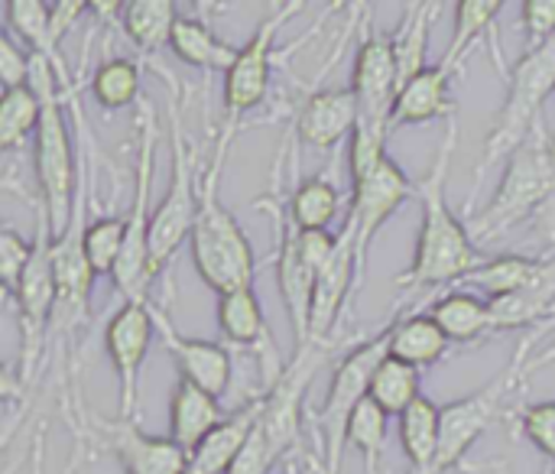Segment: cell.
Returning <instances> with one entry per match:
<instances>
[{"label": "cell", "mask_w": 555, "mask_h": 474, "mask_svg": "<svg viewBox=\"0 0 555 474\" xmlns=\"http://www.w3.org/2000/svg\"><path fill=\"white\" fill-rule=\"evenodd\" d=\"M455 146H459V117L452 114L446 120V137L436 150L433 166L416 182V195L423 202V225H420L413 264L400 277V286L406 290H436L446 283H462L485 264L468 238V228L459 221V215L449 208L446 198Z\"/></svg>", "instance_id": "1"}, {"label": "cell", "mask_w": 555, "mask_h": 474, "mask_svg": "<svg viewBox=\"0 0 555 474\" xmlns=\"http://www.w3.org/2000/svg\"><path fill=\"white\" fill-rule=\"evenodd\" d=\"M231 140L234 133L221 130L208 172H202L198 179V215H195L192 238H189L192 260H195L202 283L211 286L218 296L234 293V290H254V273H257L254 244L218 195Z\"/></svg>", "instance_id": "2"}, {"label": "cell", "mask_w": 555, "mask_h": 474, "mask_svg": "<svg viewBox=\"0 0 555 474\" xmlns=\"http://www.w3.org/2000/svg\"><path fill=\"white\" fill-rule=\"evenodd\" d=\"M55 68L49 59L33 52V78L29 85L36 88L42 101V117L33 143V169H36V185H39V202L49 212L52 234H62L78 198V179H81V159H75L62 98L55 91Z\"/></svg>", "instance_id": "3"}, {"label": "cell", "mask_w": 555, "mask_h": 474, "mask_svg": "<svg viewBox=\"0 0 555 474\" xmlns=\"http://www.w3.org/2000/svg\"><path fill=\"white\" fill-rule=\"evenodd\" d=\"M550 94H555V36L546 46L524 52L520 62L514 65L507 101L498 114V124L491 127L485 140V150L475 169V192L481 189L494 163L511 159V153L520 150L533 137V130L540 127V107Z\"/></svg>", "instance_id": "4"}, {"label": "cell", "mask_w": 555, "mask_h": 474, "mask_svg": "<svg viewBox=\"0 0 555 474\" xmlns=\"http://www.w3.org/2000/svg\"><path fill=\"white\" fill-rule=\"evenodd\" d=\"M169 81V182L163 192V202L153 208V228H150V270L159 277L166 264L176 257L182 241L192 238V225L198 215V172H195V153L185 140L182 127V107H179V85L172 75Z\"/></svg>", "instance_id": "5"}, {"label": "cell", "mask_w": 555, "mask_h": 474, "mask_svg": "<svg viewBox=\"0 0 555 474\" xmlns=\"http://www.w3.org/2000/svg\"><path fill=\"white\" fill-rule=\"evenodd\" d=\"M52 221L46 205L36 198V241H33V260L23 270L13 303L20 312V358H16V384L26 397V390L36 384V374L46 361L49 345V325L55 309V270H52Z\"/></svg>", "instance_id": "6"}, {"label": "cell", "mask_w": 555, "mask_h": 474, "mask_svg": "<svg viewBox=\"0 0 555 474\" xmlns=\"http://www.w3.org/2000/svg\"><path fill=\"white\" fill-rule=\"evenodd\" d=\"M153 163H156V111L143 98L137 104V166H133V205L127 218V247L114 270V286L124 303H150V195H153Z\"/></svg>", "instance_id": "7"}, {"label": "cell", "mask_w": 555, "mask_h": 474, "mask_svg": "<svg viewBox=\"0 0 555 474\" xmlns=\"http://www.w3.org/2000/svg\"><path fill=\"white\" fill-rule=\"evenodd\" d=\"M555 195V153L553 143L537 127L533 137L511 153L504 179L488 205V212L478 218L475 231L481 241L501 238L514 225L533 218Z\"/></svg>", "instance_id": "8"}, {"label": "cell", "mask_w": 555, "mask_h": 474, "mask_svg": "<svg viewBox=\"0 0 555 474\" xmlns=\"http://www.w3.org/2000/svg\"><path fill=\"white\" fill-rule=\"evenodd\" d=\"M387 355H390V325L380 329L374 338L361 342L358 348H351L335 368V377L315 417L319 436H322V459H325L328 474L341 472V452L348 446V423L354 410L371 397V381Z\"/></svg>", "instance_id": "9"}, {"label": "cell", "mask_w": 555, "mask_h": 474, "mask_svg": "<svg viewBox=\"0 0 555 474\" xmlns=\"http://www.w3.org/2000/svg\"><path fill=\"white\" fill-rule=\"evenodd\" d=\"M540 332H543V329H540ZM540 332H533V335L524 338L520 355H517L491 384H485V387L475 390L472 397H462V400L442 407V439H439V459H436L433 474L452 472V469L468 456V449L488 433V426L501 417V410H504L511 390L533 371V364H530L527 358H530L533 345L540 342Z\"/></svg>", "instance_id": "10"}, {"label": "cell", "mask_w": 555, "mask_h": 474, "mask_svg": "<svg viewBox=\"0 0 555 474\" xmlns=\"http://www.w3.org/2000/svg\"><path fill=\"white\" fill-rule=\"evenodd\" d=\"M299 10H306V3H299V0L273 3L270 13L254 29V36L247 39V46H241L234 68L224 75V124H221V130L237 133V124L244 120V114H250L257 104L267 101L276 36Z\"/></svg>", "instance_id": "11"}, {"label": "cell", "mask_w": 555, "mask_h": 474, "mask_svg": "<svg viewBox=\"0 0 555 474\" xmlns=\"http://www.w3.org/2000/svg\"><path fill=\"white\" fill-rule=\"evenodd\" d=\"M351 91L358 98V127L390 137V117L400 94V68L393 55V39L380 33H364L358 55Z\"/></svg>", "instance_id": "12"}, {"label": "cell", "mask_w": 555, "mask_h": 474, "mask_svg": "<svg viewBox=\"0 0 555 474\" xmlns=\"http://www.w3.org/2000/svg\"><path fill=\"white\" fill-rule=\"evenodd\" d=\"M153 332H156L153 299L150 303H124L104 329V351L117 374V420H137L140 368L146 361Z\"/></svg>", "instance_id": "13"}, {"label": "cell", "mask_w": 555, "mask_h": 474, "mask_svg": "<svg viewBox=\"0 0 555 474\" xmlns=\"http://www.w3.org/2000/svg\"><path fill=\"white\" fill-rule=\"evenodd\" d=\"M416 195V182L400 169V163L393 156H384L364 179L354 182L351 192V208H348V228L354 234V251L361 260V270L367 264V247L377 238V231L384 228V221H390V215L410 198Z\"/></svg>", "instance_id": "14"}, {"label": "cell", "mask_w": 555, "mask_h": 474, "mask_svg": "<svg viewBox=\"0 0 555 474\" xmlns=\"http://www.w3.org/2000/svg\"><path fill=\"white\" fill-rule=\"evenodd\" d=\"M260 212L273 215V228H276V280H280V296H283V309L289 316L293 335H296V348L309 345V312H312V290H315V273L306 267L299 244H296V228L289 221L286 205H273V202H257Z\"/></svg>", "instance_id": "15"}, {"label": "cell", "mask_w": 555, "mask_h": 474, "mask_svg": "<svg viewBox=\"0 0 555 474\" xmlns=\"http://www.w3.org/2000/svg\"><path fill=\"white\" fill-rule=\"evenodd\" d=\"M153 322H156V332L169 351V358L176 361L179 368V381H189L202 390H208L211 397H224L228 387H231V377H234V364H231V355L224 345L218 342H205V338H189L182 335L163 306L153 303Z\"/></svg>", "instance_id": "16"}, {"label": "cell", "mask_w": 555, "mask_h": 474, "mask_svg": "<svg viewBox=\"0 0 555 474\" xmlns=\"http://www.w3.org/2000/svg\"><path fill=\"white\" fill-rule=\"evenodd\" d=\"M358 277H361V260H358V251H354V234L345 225L335 257L315 277L312 312H309V345H328L332 342Z\"/></svg>", "instance_id": "17"}, {"label": "cell", "mask_w": 555, "mask_h": 474, "mask_svg": "<svg viewBox=\"0 0 555 474\" xmlns=\"http://www.w3.org/2000/svg\"><path fill=\"white\" fill-rule=\"evenodd\" d=\"M98 436L117 456L124 474H185L189 456L172 439L143 433L137 420L101 423Z\"/></svg>", "instance_id": "18"}, {"label": "cell", "mask_w": 555, "mask_h": 474, "mask_svg": "<svg viewBox=\"0 0 555 474\" xmlns=\"http://www.w3.org/2000/svg\"><path fill=\"white\" fill-rule=\"evenodd\" d=\"M218 329H221L224 342L234 348H260L263 377H267V390H270L283 374V364H280V355L273 351V338H270L267 316H263L257 293L234 290V293L218 296Z\"/></svg>", "instance_id": "19"}, {"label": "cell", "mask_w": 555, "mask_h": 474, "mask_svg": "<svg viewBox=\"0 0 555 474\" xmlns=\"http://www.w3.org/2000/svg\"><path fill=\"white\" fill-rule=\"evenodd\" d=\"M354 127H358V98L351 88L312 91L293 120L296 137L315 150H335L341 140L354 137Z\"/></svg>", "instance_id": "20"}, {"label": "cell", "mask_w": 555, "mask_h": 474, "mask_svg": "<svg viewBox=\"0 0 555 474\" xmlns=\"http://www.w3.org/2000/svg\"><path fill=\"white\" fill-rule=\"evenodd\" d=\"M263 403H267V390L254 400H247L241 410H234V417H228L192 456L185 474H228L234 469V462L241 459V452L247 449L260 417H263Z\"/></svg>", "instance_id": "21"}, {"label": "cell", "mask_w": 555, "mask_h": 474, "mask_svg": "<svg viewBox=\"0 0 555 474\" xmlns=\"http://www.w3.org/2000/svg\"><path fill=\"white\" fill-rule=\"evenodd\" d=\"M221 423H224V413H221L218 397H211L208 390H202V387H195L189 381H179L172 387V397H169V439L185 456H192Z\"/></svg>", "instance_id": "22"}, {"label": "cell", "mask_w": 555, "mask_h": 474, "mask_svg": "<svg viewBox=\"0 0 555 474\" xmlns=\"http://www.w3.org/2000/svg\"><path fill=\"white\" fill-rule=\"evenodd\" d=\"M452 75L455 72H449L446 65H429L416 78H410L397 94L393 117H390V133L400 130V127H410V124H429V120H439V117L449 120L455 114V104L449 98Z\"/></svg>", "instance_id": "23"}, {"label": "cell", "mask_w": 555, "mask_h": 474, "mask_svg": "<svg viewBox=\"0 0 555 474\" xmlns=\"http://www.w3.org/2000/svg\"><path fill=\"white\" fill-rule=\"evenodd\" d=\"M555 312V257L543 260L540 277L524 286L514 296L504 299H491V319L494 329H530L540 325L546 319H553ZM543 329V325H540Z\"/></svg>", "instance_id": "24"}, {"label": "cell", "mask_w": 555, "mask_h": 474, "mask_svg": "<svg viewBox=\"0 0 555 474\" xmlns=\"http://www.w3.org/2000/svg\"><path fill=\"white\" fill-rule=\"evenodd\" d=\"M169 49L176 52L179 62L192 65V68H202V72H231L234 62H237V52L231 42L218 39L211 33V26L198 16H179L176 23V33H172V42Z\"/></svg>", "instance_id": "25"}, {"label": "cell", "mask_w": 555, "mask_h": 474, "mask_svg": "<svg viewBox=\"0 0 555 474\" xmlns=\"http://www.w3.org/2000/svg\"><path fill=\"white\" fill-rule=\"evenodd\" d=\"M439 439H442V407L433 403L429 397H420L400 417V446L406 452L413 474H433L439 459Z\"/></svg>", "instance_id": "26"}, {"label": "cell", "mask_w": 555, "mask_h": 474, "mask_svg": "<svg viewBox=\"0 0 555 474\" xmlns=\"http://www.w3.org/2000/svg\"><path fill=\"white\" fill-rule=\"evenodd\" d=\"M446 351H449V338L429 312H413L406 319L390 322V358L423 371L436 364Z\"/></svg>", "instance_id": "27"}, {"label": "cell", "mask_w": 555, "mask_h": 474, "mask_svg": "<svg viewBox=\"0 0 555 474\" xmlns=\"http://www.w3.org/2000/svg\"><path fill=\"white\" fill-rule=\"evenodd\" d=\"M501 10H504L501 0H459L455 3L452 42H449V49H446L439 65H446L449 72H459L462 62L478 46V39H485V36L498 39V16H501Z\"/></svg>", "instance_id": "28"}, {"label": "cell", "mask_w": 555, "mask_h": 474, "mask_svg": "<svg viewBox=\"0 0 555 474\" xmlns=\"http://www.w3.org/2000/svg\"><path fill=\"white\" fill-rule=\"evenodd\" d=\"M429 316L439 322V329L446 332L449 342H475L494 329L491 299H481L472 290H455V293L442 296L439 303H433Z\"/></svg>", "instance_id": "29"}, {"label": "cell", "mask_w": 555, "mask_h": 474, "mask_svg": "<svg viewBox=\"0 0 555 474\" xmlns=\"http://www.w3.org/2000/svg\"><path fill=\"white\" fill-rule=\"evenodd\" d=\"M120 23H124V36L143 55H153L172 42L179 13H176V3L169 0H130Z\"/></svg>", "instance_id": "30"}, {"label": "cell", "mask_w": 555, "mask_h": 474, "mask_svg": "<svg viewBox=\"0 0 555 474\" xmlns=\"http://www.w3.org/2000/svg\"><path fill=\"white\" fill-rule=\"evenodd\" d=\"M439 3H410L403 23L397 26L393 39V55H397V68H400V88L416 78L420 72H426V55H429V29L436 20Z\"/></svg>", "instance_id": "31"}, {"label": "cell", "mask_w": 555, "mask_h": 474, "mask_svg": "<svg viewBox=\"0 0 555 474\" xmlns=\"http://www.w3.org/2000/svg\"><path fill=\"white\" fill-rule=\"evenodd\" d=\"M289 221L296 231H328V225L341 212V192L328 176L302 179L289 195Z\"/></svg>", "instance_id": "32"}, {"label": "cell", "mask_w": 555, "mask_h": 474, "mask_svg": "<svg viewBox=\"0 0 555 474\" xmlns=\"http://www.w3.org/2000/svg\"><path fill=\"white\" fill-rule=\"evenodd\" d=\"M546 257H520V254H501L488 264H481L472 277H465L462 283H472L478 290H485L491 299H504L520 293L524 286H530L540 270H543Z\"/></svg>", "instance_id": "33"}, {"label": "cell", "mask_w": 555, "mask_h": 474, "mask_svg": "<svg viewBox=\"0 0 555 474\" xmlns=\"http://www.w3.org/2000/svg\"><path fill=\"white\" fill-rule=\"evenodd\" d=\"M423 377H420V368L406 364V361H397V358H384V364L377 368L374 381H371V400L387 413V417H403L420 397Z\"/></svg>", "instance_id": "34"}, {"label": "cell", "mask_w": 555, "mask_h": 474, "mask_svg": "<svg viewBox=\"0 0 555 474\" xmlns=\"http://www.w3.org/2000/svg\"><path fill=\"white\" fill-rule=\"evenodd\" d=\"M91 94L104 111H124L140 104V62L133 59H104L91 75Z\"/></svg>", "instance_id": "35"}, {"label": "cell", "mask_w": 555, "mask_h": 474, "mask_svg": "<svg viewBox=\"0 0 555 474\" xmlns=\"http://www.w3.org/2000/svg\"><path fill=\"white\" fill-rule=\"evenodd\" d=\"M42 117V101L33 85L3 91L0 101V146L3 150H20L26 137H36Z\"/></svg>", "instance_id": "36"}, {"label": "cell", "mask_w": 555, "mask_h": 474, "mask_svg": "<svg viewBox=\"0 0 555 474\" xmlns=\"http://www.w3.org/2000/svg\"><path fill=\"white\" fill-rule=\"evenodd\" d=\"M387 426H390V417L371 397L354 410V417L348 423V446L361 456L364 474L380 472V456L387 446Z\"/></svg>", "instance_id": "37"}, {"label": "cell", "mask_w": 555, "mask_h": 474, "mask_svg": "<svg viewBox=\"0 0 555 474\" xmlns=\"http://www.w3.org/2000/svg\"><path fill=\"white\" fill-rule=\"evenodd\" d=\"M127 247V218H94L85 228V254L98 277H114Z\"/></svg>", "instance_id": "38"}, {"label": "cell", "mask_w": 555, "mask_h": 474, "mask_svg": "<svg viewBox=\"0 0 555 474\" xmlns=\"http://www.w3.org/2000/svg\"><path fill=\"white\" fill-rule=\"evenodd\" d=\"M7 29L26 42L29 52L49 55V20H52V3L42 0H7Z\"/></svg>", "instance_id": "39"}, {"label": "cell", "mask_w": 555, "mask_h": 474, "mask_svg": "<svg viewBox=\"0 0 555 474\" xmlns=\"http://www.w3.org/2000/svg\"><path fill=\"white\" fill-rule=\"evenodd\" d=\"M517 420H520L524 436L555 465V400L533 403V407L520 410Z\"/></svg>", "instance_id": "40"}, {"label": "cell", "mask_w": 555, "mask_h": 474, "mask_svg": "<svg viewBox=\"0 0 555 474\" xmlns=\"http://www.w3.org/2000/svg\"><path fill=\"white\" fill-rule=\"evenodd\" d=\"M29 260H33V241H26L13 228H3V234H0V280H3V290L10 296H13L23 270L29 267Z\"/></svg>", "instance_id": "41"}, {"label": "cell", "mask_w": 555, "mask_h": 474, "mask_svg": "<svg viewBox=\"0 0 555 474\" xmlns=\"http://www.w3.org/2000/svg\"><path fill=\"white\" fill-rule=\"evenodd\" d=\"M283 452H286V449L257 423V430H254L247 449L241 452V459L234 462V469L228 474H270V469L276 465V459H280Z\"/></svg>", "instance_id": "42"}, {"label": "cell", "mask_w": 555, "mask_h": 474, "mask_svg": "<svg viewBox=\"0 0 555 474\" xmlns=\"http://www.w3.org/2000/svg\"><path fill=\"white\" fill-rule=\"evenodd\" d=\"M0 78H3L7 91L23 88L33 78V52L26 46H20L10 29H3V36H0Z\"/></svg>", "instance_id": "43"}, {"label": "cell", "mask_w": 555, "mask_h": 474, "mask_svg": "<svg viewBox=\"0 0 555 474\" xmlns=\"http://www.w3.org/2000/svg\"><path fill=\"white\" fill-rule=\"evenodd\" d=\"M520 26L527 36V52L546 46L555 36V0H524Z\"/></svg>", "instance_id": "44"}, {"label": "cell", "mask_w": 555, "mask_h": 474, "mask_svg": "<svg viewBox=\"0 0 555 474\" xmlns=\"http://www.w3.org/2000/svg\"><path fill=\"white\" fill-rule=\"evenodd\" d=\"M338 241H341V234H332V231H296L299 254H302L306 267H309L315 277H319V270L335 257Z\"/></svg>", "instance_id": "45"}, {"label": "cell", "mask_w": 555, "mask_h": 474, "mask_svg": "<svg viewBox=\"0 0 555 474\" xmlns=\"http://www.w3.org/2000/svg\"><path fill=\"white\" fill-rule=\"evenodd\" d=\"M550 474H555V465H553V472H550Z\"/></svg>", "instance_id": "46"}]
</instances>
